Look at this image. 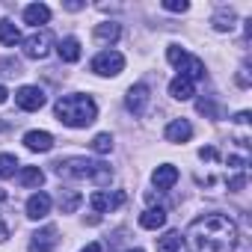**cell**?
<instances>
[{
  "mask_svg": "<svg viewBox=\"0 0 252 252\" xmlns=\"http://www.w3.org/2000/svg\"><path fill=\"white\" fill-rule=\"evenodd\" d=\"M184 237L193 252H231L237 243V225L225 214H202L190 222Z\"/></svg>",
  "mask_w": 252,
  "mask_h": 252,
  "instance_id": "obj_1",
  "label": "cell"
},
{
  "mask_svg": "<svg viewBox=\"0 0 252 252\" xmlns=\"http://www.w3.org/2000/svg\"><path fill=\"white\" fill-rule=\"evenodd\" d=\"M54 113H57V119H60L63 125H68V128H89V125L98 119L95 101H92L89 95H80V92L63 95V98L57 101Z\"/></svg>",
  "mask_w": 252,
  "mask_h": 252,
  "instance_id": "obj_2",
  "label": "cell"
},
{
  "mask_svg": "<svg viewBox=\"0 0 252 252\" xmlns=\"http://www.w3.org/2000/svg\"><path fill=\"white\" fill-rule=\"evenodd\" d=\"M54 172L60 178H89L95 184H110L113 178V169L101 160H89V158H65V160H57L54 163Z\"/></svg>",
  "mask_w": 252,
  "mask_h": 252,
  "instance_id": "obj_3",
  "label": "cell"
},
{
  "mask_svg": "<svg viewBox=\"0 0 252 252\" xmlns=\"http://www.w3.org/2000/svg\"><path fill=\"white\" fill-rule=\"evenodd\" d=\"M51 45H54V36H51V30H48V27H42V30L30 33V36L21 42V48H24V57H27V60H45V57L51 54Z\"/></svg>",
  "mask_w": 252,
  "mask_h": 252,
  "instance_id": "obj_4",
  "label": "cell"
},
{
  "mask_svg": "<svg viewBox=\"0 0 252 252\" xmlns=\"http://www.w3.org/2000/svg\"><path fill=\"white\" fill-rule=\"evenodd\" d=\"M98 77H116V74H122V68H125V57L119 54V51H101L95 60H92V65H89Z\"/></svg>",
  "mask_w": 252,
  "mask_h": 252,
  "instance_id": "obj_5",
  "label": "cell"
},
{
  "mask_svg": "<svg viewBox=\"0 0 252 252\" xmlns=\"http://www.w3.org/2000/svg\"><path fill=\"white\" fill-rule=\"evenodd\" d=\"M45 89H39V86H21L18 92H15V104L21 107V110H27V113H36V110H42L45 107Z\"/></svg>",
  "mask_w": 252,
  "mask_h": 252,
  "instance_id": "obj_6",
  "label": "cell"
},
{
  "mask_svg": "<svg viewBox=\"0 0 252 252\" xmlns=\"http://www.w3.org/2000/svg\"><path fill=\"white\" fill-rule=\"evenodd\" d=\"M89 202H92L95 214H110V211H116V208H122V205H125V193H122V190H116V193H107V190H95Z\"/></svg>",
  "mask_w": 252,
  "mask_h": 252,
  "instance_id": "obj_7",
  "label": "cell"
},
{
  "mask_svg": "<svg viewBox=\"0 0 252 252\" xmlns=\"http://www.w3.org/2000/svg\"><path fill=\"white\" fill-rule=\"evenodd\" d=\"M149 101H152V95H149V86L146 83H134L128 89V98H125V104H128V110L134 116H143L149 110Z\"/></svg>",
  "mask_w": 252,
  "mask_h": 252,
  "instance_id": "obj_8",
  "label": "cell"
},
{
  "mask_svg": "<svg viewBox=\"0 0 252 252\" xmlns=\"http://www.w3.org/2000/svg\"><path fill=\"white\" fill-rule=\"evenodd\" d=\"M57 243H60L57 228H54V225H45V228H39V231L30 237V252H54Z\"/></svg>",
  "mask_w": 252,
  "mask_h": 252,
  "instance_id": "obj_9",
  "label": "cell"
},
{
  "mask_svg": "<svg viewBox=\"0 0 252 252\" xmlns=\"http://www.w3.org/2000/svg\"><path fill=\"white\" fill-rule=\"evenodd\" d=\"M163 137H166V143H187L193 137V125L187 119H172L163 128Z\"/></svg>",
  "mask_w": 252,
  "mask_h": 252,
  "instance_id": "obj_10",
  "label": "cell"
},
{
  "mask_svg": "<svg viewBox=\"0 0 252 252\" xmlns=\"http://www.w3.org/2000/svg\"><path fill=\"white\" fill-rule=\"evenodd\" d=\"M51 214V196L48 193H33L30 199H27V217L30 220H45Z\"/></svg>",
  "mask_w": 252,
  "mask_h": 252,
  "instance_id": "obj_11",
  "label": "cell"
},
{
  "mask_svg": "<svg viewBox=\"0 0 252 252\" xmlns=\"http://www.w3.org/2000/svg\"><path fill=\"white\" fill-rule=\"evenodd\" d=\"M169 95L175 98V101H190L193 95H196V83L190 80V77H172L169 80Z\"/></svg>",
  "mask_w": 252,
  "mask_h": 252,
  "instance_id": "obj_12",
  "label": "cell"
},
{
  "mask_svg": "<svg viewBox=\"0 0 252 252\" xmlns=\"http://www.w3.org/2000/svg\"><path fill=\"white\" fill-rule=\"evenodd\" d=\"M175 181H178V169H175L172 163L158 166V169H155V175H152V184H155L158 190H172V187H175Z\"/></svg>",
  "mask_w": 252,
  "mask_h": 252,
  "instance_id": "obj_13",
  "label": "cell"
},
{
  "mask_svg": "<svg viewBox=\"0 0 252 252\" xmlns=\"http://www.w3.org/2000/svg\"><path fill=\"white\" fill-rule=\"evenodd\" d=\"M24 146L30 152H51L54 149V137L48 131H27L24 134Z\"/></svg>",
  "mask_w": 252,
  "mask_h": 252,
  "instance_id": "obj_14",
  "label": "cell"
},
{
  "mask_svg": "<svg viewBox=\"0 0 252 252\" xmlns=\"http://www.w3.org/2000/svg\"><path fill=\"white\" fill-rule=\"evenodd\" d=\"M211 27H214L217 33H231V30L237 27V15H234V9H217L214 18H211Z\"/></svg>",
  "mask_w": 252,
  "mask_h": 252,
  "instance_id": "obj_15",
  "label": "cell"
},
{
  "mask_svg": "<svg viewBox=\"0 0 252 252\" xmlns=\"http://www.w3.org/2000/svg\"><path fill=\"white\" fill-rule=\"evenodd\" d=\"M178 74H181V77H190V80L196 83L199 77H205V63H202L199 57H190V54H187V57L181 60V65H178Z\"/></svg>",
  "mask_w": 252,
  "mask_h": 252,
  "instance_id": "obj_16",
  "label": "cell"
},
{
  "mask_svg": "<svg viewBox=\"0 0 252 252\" xmlns=\"http://www.w3.org/2000/svg\"><path fill=\"white\" fill-rule=\"evenodd\" d=\"M140 225L149 228V231L163 228V225H166V211H163V208H149V211H143V214H140Z\"/></svg>",
  "mask_w": 252,
  "mask_h": 252,
  "instance_id": "obj_17",
  "label": "cell"
},
{
  "mask_svg": "<svg viewBox=\"0 0 252 252\" xmlns=\"http://www.w3.org/2000/svg\"><path fill=\"white\" fill-rule=\"evenodd\" d=\"M24 21L39 30V24H48V21H51V9H48L45 3H30V6L24 9Z\"/></svg>",
  "mask_w": 252,
  "mask_h": 252,
  "instance_id": "obj_18",
  "label": "cell"
},
{
  "mask_svg": "<svg viewBox=\"0 0 252 252\" xmlns=\"http://www.w3.org/2000/svg\"><path fill=\"white\" fill-rule=\"evenodd\" d=\"M119 36H122V27H119L116 21H104V24H98V27H95V39H98V42H104V45H116V42H119Z\"/></svg>",
  "mask_w": 252,
  "mask_h": 252,
  "instance_id": "obj_19",
  "label": "cell"
},
{
  "mask_svg": "<svg viewBox=\"0 0 252 252\" xmlns=\"http://www.w3.org/2000/svg\"><path fill=\"white\" fill-rule=\"evenodd\" d=\"M57 54H60L63 63H77V60H80V42H77L74 36H68V39H63V42L57 45Z\"/></svg>",
  "mask_w": 252,
  "mask_h": 252,
  "instance_id": "obj_20",
  "label": "cell"
},
{
  "mask_svg": "<svg viewBox=\"0 0 252 252\" xmlns=\"http://www.w3.org/2000/svg\"><path fill=\"white\" fill-rule=\"evenodd\" d=\"M18 42H21V33H18V27H15L9 18H0V45L12 48V45H18Z\"/></svg>",
  "mask_w": 252,
  "mask_h": 252,
  "instance_id": "obj_21",
  "label": "cell"
},
{
  "mask_svg": "<svg viewBox=\"0 0 252 252\" xmlns=\"http://www.w3.org/2000/svg\"><path fill=\"white\" fill-rule=\"evenodd\" d=\"M18 181H21L24 187H42V181H45V172H42L39 166H24V169L18 172Z\"/></svg>",
  "mask_w": 252,
  "mask_h": 252,
  "instance_id": "obj_22",
  "label": "cell"
},
{
  "mask_svg": "<svg viewBox=\"0 0 252 252\" xmlns=\"http://www.w3.org/2000/svg\"><path fill=\"white\" fill-rule=\"evenodd\" d=\"M80 202H83V196H80L77 190H63V193H60V211H63V214H74V211L80 208Z\"/></svg>",
  "mask_w": 252,
  "mask_h": 252,
  "instance_id": "obj_23",
  "label": "cell"
},
{
  "mask_svg": "<svg viewBox=\"0 0 252 252\" xmlns=\"http://www.w3.org/2000/svg\"><path fill=\"white\" fill-rule=\"evenodd\" d=\"M184 243L181 231H166L163 237H158V252H178Z\"/></svg>",
  "mask_w": 252,
  "mask_h": 252,
  "instance_id": "obj_24",
  "label": "cell"
},
{
  "mask_svg": "<svg viewBox=\"0 0 252 252\" xmlns=\"http://www.w3.org/2000/svg\"><path fill=\"white\" fill-rule=\"evenodd\" d=\"M15 169H18L15 155H0V178H12Z\"/></svg>",
  "mask_w": 252,
  "mask_h": 252,
  "instance_id": "obj_25",
  "label": "cell"
},
{
  "mask_svg": "<svg viewBox=\"0 0 252 252\" xmlns=\"http://www.w3.org/2000/svg\"><path fill=\"white\" fill-rule=\"evenodd\" d=\"M92 152H95V155H110V152H113V137H110V134H98V137L92 140Z\"/></svg>",
  "mask_w": 252,
  "mask_h": 252,
  "instance_id": "obj_26",
  "label": "cell"
},
{
  "mask_svg": "<svg viewBox=\"0 0 252 252\" xmlns=\"http://www.w3.org/2000/svg\"><path fill=\"white\" fill-rule=\"evenodd\" d=\"M0 74H9V77L21 74V63H18V60H12V57H6V60H0Z\"/></svg>",
  "mask_w": 252,
  "mask_h": 252,
  "instance_id": "obj_27",
  "label": "cell"
},
{
  "mask_svg": "<svg viewBox=\"0 0 252 252\" xmlns=\"http://www.w3.org/2000/svg\"><path fill=\"white\" fill-rule=\"evenodd\" d=\"M184 57H187V51H184L181 45H169V48H166V60H169L172 65H181Z\"/></svg>",
  "mask_w": 252,
  "mask_h": 252,
  "instance_id": "obj_28",
  "label": "cell"
},
{
  "mask_svg": "<svg viewBox=\"0 0 252 252\" xmlns=\"http://www.w3.org/2000/svg\"><path fill=\"white\" fill-rule=\"evenodd\" d=\"M163 9H166V12H187L190 3H187V0H166Z\"/></svg>",
  "mask_w": 252,
  "mask_h": 252,
  "instance_id": "obj_29",
  "label": "cell"
},
{
  "mask_svg": "<svg viewBox=\"0 0 252 252\" xmlns=\"http://www.w3.org/2000/svg\"><path fill=\"white\" fill-rule=\"evenodd\" d=\"M237 83H240L243 89L249 86V63H243V65H240V71H237Z\"/></svg>",
  "mask_w": 252,
  "mask_h": 252,
  "instance_id": "obj_30",
  "label": "cell"
},
{
  "mask_svg": "<svg viewBox=\"0 0 252 252\" xmlns=\"http://www.w3.org/2000/svg\"><path fill=\"white\" fill-rule=\"evenodd\" d=\"M243 184H246V175H234V178L228 181V187H231V190H240Z\"/></svg>",
  "mask_w": 252,
  "mask_h": 252,
  "instance_id": "obj_31",
  "label": "cell"
},
{
  "mask_svg": "<svg viewBox=\"0 0 252 252\" xmlns=\"http://www.w3.org/2000/svg\"><path fill=\"white\" fill-rule=\"evenodd\" d=\"M3 240H9V225L3 222V217H0V243Z\"/></svg>",
  "mask_w": 252,
  "mask_h": 252,
  "instance_id": "obj_32",
  "label": "cell"
},
{
  "mask_svg": "<svg viewBox=\"0 0 252 252\" xmlns=\"http://www.w3.org/2000/svg\"><path fill=\"white\" fill-rule=\"evenodd\" d=\"M199 158H202V160H214L217 152H214V149H199Z\"/></svg>",
  "mask_w": 252,
  "mask_h": 252,
  "instance_id": "obj_33",
  "label": "cell"
},
{
  "mask_svg": "<svg viewBox=\"0 0 252 252\" xmlns=\"http://www.w3.org/2000/svg\"><path fill=\"white\" fill-rule=\"evenodd\" d=\"M80 252H101V243H86Z\"/></svg>",
  "mask_w": 252,
  "mask_h": 252,
  "instance_id": "obj_34",
  "label": "cell"
},
{
  "mask_svg": "<svg viewBox=\"0 0 252 252\" xmlns=\"http://www.w3.org/2000/svg\"><path fill=\"white\" fill-rule=\"evenodd\" d=\"M234 122H240V125H246V122H249V113H246V110H243V113H237V116H234Z\"/></svg>",
  "mask_w": 252,
  "mask_h": 252,
  "instance_id": "obj_35",
  "label": "cell"
},
{
  "mask_svg": "<svg viewBox=\"0 0 252 252\" xmlns=\"http://www.w3.org/2000/svg\"><path fill=\"white\" fill-rule=\"evenodd\" d=\"M65 9H71V12H77V9H83V3H74V0H68V3H65Z\"/></svg>",
  "mask_w": 252,
  "mask_h": 252,
  "instance_id": "obj_36",
  "label": "cell"
},
{
  "mask_svg": "<svg viewBox=\"0 0 252 252\" xmlns=\"http://www.w3.org/2000/svg\"><path fill=\"white\" fill-rule=\"evenodd\" d=\"M6 98H9V89H6V86H0V104H6Z\"/></svg>",
  "mask_w": 252,
  "mask_h": 252,
  "instance_id": "obj_37",
  "label": "cell"
},
{
  "mask_svg": "<svg viewBox=\"0 0 252 252\" xmlns=\"http://www.w3.org/2000/svg\"><path fill=\"white\" fill-rule=\"evenodd\" d=\"M3 199H6V193H3V190H0V202H3Z\"/></svg>",
  "mask_w": 252,
  "mask_h": 252,
  "instance_id": "obj_38",
  "label": "cell"
},
{
  "mask_svg": "<svg viewBox=\"0 0 252 252\" xmlns=\"http://www.w3.org/2000/svg\"><path fill=\"white\" fill-rule=\"evenodd\" d=\"M131 252H143V249H131Z\"/></svg>",
  "mask_w": 252,
  "mask_h": 252,
  "instance_id": "obj_39",
  "label": "cell"
}]
</instances>
